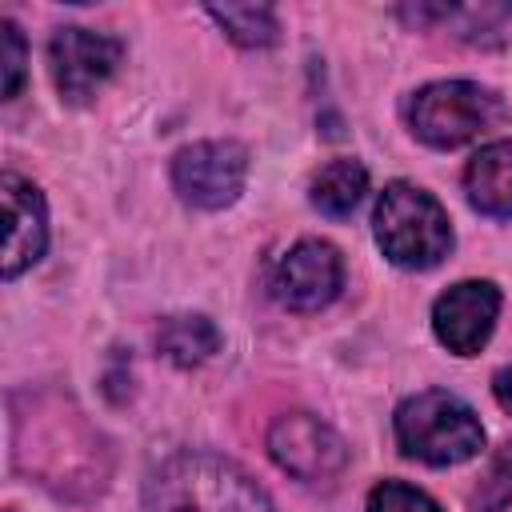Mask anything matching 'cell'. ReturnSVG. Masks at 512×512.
I'll list each match as a JSON object with an SVG mask.
<instances>
[{"instance_id": "1", "label": "cell", "mask_w": 512, "mask_h": 512, "mask_svg": "<svg viewBox=\"0 0 512 512\" xmlns=\"http://www.w3.org/2000/svg\"><path fill=\"white\" fill-rule=\"evenodd\" d=\"M140 512H276L268 492L232 460L176 452L144 480Z\"/></svg>"}, {"instance_id": "2", "label": "cell", "mask_w": 512, "mask_h": 512, "mask_svg": "<svg viewBox=\"0 0 512 512\" xmlns=\"http://www.w3.org/2000/svg\"><path fill=\"white\" fill-rule=\"evenodd\" d=\"M396 444L408 460L432 464V468H448V464H464L484 448V428L480 416L452 392H416L408 396L396 416Z\"/></svg>"}, {"instance_id": "3", "label": "cell", "mask_w": 512, "mask_h": 512, "mask_svg": "<svg viewBox=\"0 0 512 512\" xmlns=\"http://www.w3.org/2000/svg\"><path fill=\"white\" fill-rule=\"evenodd\" d=\"M372 232L380 252L400 268H436L452 248V224L440 200L408 180H392L376 196Z\"/></svg>"}, {"instance_id": "4", "label": "cell", "mask_w": 512, "mask_h": 512, "mask_svg": "<svg viewBox=\"0 0 512 512\" xmlns=\"http://www.w3.org/2000/svg\"><path fill=\"white\" fill-rule=\"evenodd\" d=\"M508 120L504 100L476 80L424 84L408 104V128L432 148H460Z\"/></svg>"}, {"instance_id": "5", "label": "cell", "mask_w": 512, "mask_h": 512, "mask_svg": "<svg viewBox=\"0 0 512 512\" xmlns=\"http://www.w3.org/2000/svg\"><path fill=\"white\" fill-rule=\"evenodd\" d=\"M248 176V148L236 140H200L172 156V188L192 208H228Z\"/></svg>"}, {"instance_id": "6", "label": "cell", "mask_w": 512, "mask_h": 512, "mask_svg": "<svg viewBox=\"0 0 512 512\" xmlns=\"http://www.w3.org/2000/svg\"><path fill=\"white\" fill-rule=\"evenodd\" d=\"M268 456L288 476L308 480V484L332 480L348 464V448L336 436V428H328L312 412H284V416H276L272 428H268Z\"/></svg>"}, {"instance_id": "7", "label": "cell", "mask_w": 512, "mask_h": 512, "mask_svg": "<svg viewBox=\"0 0 512 512\" xmlns=\"http://www.w3.org/2000/svg\"><path fill=\"white\" fill-rule=\"evenodd\" d=\"M124 48L120 40L92 32V28H60L48 44V68L56 80V92L72 104L96 96V88L116 72Z\"/></svg>"}, {"instance_id": "8", "label": "cell", "mask_w": 512, "mask_h": 512, "mask_svg": "<svg viewBox=\"0 0 512 512\" xmlns=\"http://www.w3.org/2000/svg\"><path fill=\"white\" fill-rule=\"evenodd\" d=\"M340 284H344V260L328 240L292 244L272 272V296L292 312L324 308L328 300H336Z\"/></svg>"}, {"instance_id": "9", "label": "cell", "mask_w": 512, "mask_h": 512, "mask_svg": "<svg viewBox=\"0 0 512 512\" xmlns=\"http://www.w3.org/2000/svg\"><path fill=\"white\" fill-rule=\"evenodd\" d=\"M500 316V288L492 280H460L432 304V332L456 356H476Z\"/></svg>"}, {"instance_id": "10", "label": "cell", "mask_w": 512, "mask_h": 512, "mask_svg": "<svg viewBox=\"0 0 512 512\" xmlns=\"http://www.w3.org/2000/svg\"><path fill=\"white\" fill-rule=\"evenodd\" d=\"M0 204H4V280H16L24 268H32L44 256L48 244V212H44V196L36 192V184H28L16 172H4L0 180Z\"/></svg>"}, {"instance_id": "11", "label": "cell", "mask_w": 512, "mask_h": 512, "mask_svg": "<svg viewBox=\"0 0 512 512\" xmlns=\"http://www.w3.org/2000/svg\"><path fill=\"white\" fill-rule=\"evenodd\" d=\"M464 192L476 212L512 216V140H492L468 160Z\"/></svg>"}, {"instance_id": "12", "label": "cell", "mask_w": 512, "mask_h": 512, "mask_svg": "<svg viewBox=\"0 0 512 512\" xmlns=\"http://www.w3.org/2000/svg\"><path fill=\"white\" fill-rule=\"evenodd\" d=\"M156 344L172 364L192 368L220 348V332L208 316H168L156 328Z\"/></svg>"}, {"instance_id": "13", "label": "cell", "mask_w": 512, "mask_h": 512, "mask_svg": "<svg viewBox=\"0 0 512 512\" xmlns=\"http://www.w3.org/2000/svg\"><path fill=\"white\" fill-rule=\"evenodd\" d=\"M368 192V172L360 160H332L312 180V204L324 216H348Z\"/></svg>"}, {"instance_id": "14", "label": "cell", "mask_w": 512, "mask_h": 512, "mask_svg": "<svg viewBox=\"0 0 512 512\" xmlns=\"http://www.w3.org/2000/svg\"><path fill=\"white\" fill-rule=\"evenodd\" d=\"M208 16L244 48H268L280 36L276 12L268 4H212Z\"/></svg>"}, {"instance_id": "15", "label": "cell", "mask_w": 512, "mask_h": 512, "mask_svg": "<svg viewBox=\"0 0 512 512\" xmlns=\"http://www.w3.org/2000/svg\"><path fill=\"white\" fill-rule=\"evenodd\" d=\"M364 512H444L428 492L404 484V480H384L368 492V508Z\"/></svg>"}, {"instance_id": "16", "label": "cell", "mask_w": 512, "mask_h": 512, "mask_svg": "<svg viewBox=\"0 0 512 512\" xmlns=\"http://www.w3.org/2000/svg\"><path fill=\"white\" fill-rule=\"evenodd\" d=\"M504 504H512V444H504L496 452V460L488 464V472L476 488V508L480 512H500Z\"/></svg>"}, {"instance_id": "17", "label": "cell", "mask_w": 512, "mask_h": 512, "mask_svg": "<svg viewBox=\"0 0 512 512\" xmlns=\"http://www.w3.org/2000/svg\"><path fill=\"white\" fill-rule=\"evenodd\" d=\"M24 64H28V48L24 36L12 20H0V72H4V100H12L24 84Z\"/></svg>"}, {"instance_id": "18", "label": "cell", "mask_w": 512, "mask_h": 512, "mask_svg": "<svg viewBox=\"0 0 512 512\" xmlns=\"http://www.w3.org/2000/svg\"><path fill=\"white\" fill-rule=\"evenodd\" d=\"M492 392H496V404L512 416V368H500L496 380H492Z\"/></svg>"}]
</instances>
